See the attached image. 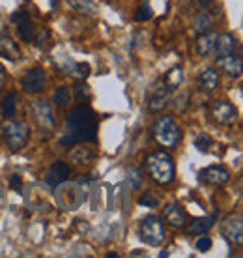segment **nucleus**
Segmentation results:
<instances>
[{
  "label": "nucleus",
  "instance_id": "obj_1",
  "mask_svg": "<svg viewBox=\"0 0 243 258\" xmlns=\"http://www.w3.org/2000/svg\"><path fill=\"white\" fill-rule=\"evenodd\" d=\"M97 141V118L94 110L88 107L73 109L66 116L64 123V137L60 139L62 146H73L83 142H96Z\"/></svg>",
  "mask_w": 243,
  "mask_h": 258
},
{
  "label": "nucleus",
  "instance_id": "obj_2",
  "mask_svg": "<svg viewBox=\"0 0 243 258\" xmlns=\"http://www.w3.org/2000/svg\"><path fill=\"white\" fill-rule=\"evenodd\" d=\"M146 172L148 176L159 183V185H170L176 178V167H174V159L170 157L168 152L165 150H157L154 154L146 157Z\"/></svg>",
  "mask_w": 243,
  "mask_h": 258
},
{
  "label": "nucleus",
  "instance_id": "obj_3",
  "mask_svg": "<svg viewBox=\"0 0 243 258\" xmlns=\"http://www.w3.org/2000/svg\"><path fill=\"white\" fill-rule=\"evenodd\" d=\"M152 137L161 148L172 150L181 142L184 133L172 116H161L155 120L154 127H152Z\"/></svg>",
  "mask_w": 243,
  "mask_h": 258
},
{
  "label": "nucleus",
  "instance_id": "obj_4",
  "mask_svg": "<svg viewBox=\"0 0 243 258\" xmlns=\"http://www.w3.org/2000/svg\"><path fill=\"white\" fill-rule=\"evenodd\" d=\"M0 135L4 139V144H6L8 150L12 152H19L28 144V139H30V127L28 123L25 122H17V120H12V118H6L2 125H0Z\"/></svg>",
  "mask_w": 243,
  "mask_h": 258
},
{
  "label": "nucleus",
  "instance_id": "obj_5",
  "mask_svg": "<svg viewBox=\"0 0 243 258\" xmlns=\"http://www.w3.org/2000/svg\"><path fill=\"white\" fill-rule=\"evenodd\" d=\"M139 238L152 247L161 245L166 238L163 221L157 215H148V217H144L141 221V225H139Z\"/></svg>",
  "mask_w": 243,
  "mask_h": 258
},
{
  "label": "nucleus",
  "instance_id": "obj_6",
  "mask_svg": "<svg viewBox=\"0 0 243 258\" xmlns=\"http://www.w3.org/2000/svg\"><path fill=\"white\" fill-rule=\"evenodd\" d=\"M56 189V202L60 208H64V210H77L83 204L84 193L77 183H71V185H66V187L58 185Z\"/></svg>",
  "mask_w": 243,
  "mask_h": 258
},
{
  "label": "nucleus",
  "instance_id": "obj_7",
  "mask_svg": "<svg viewBox=\"0 0 243 258\" xmlns=\"http://www.w3.org/2000/svg\"><path fill=\"white\" fill-rule=\"evenodd\" d=\"M32 116L38 123V127L43 131L45 135L52 133L54 129V114H52V109L49 107L47 101H34L32 103Z\"/></svg>",
  "mask_w": 243,
  "mask_h": 258
},
{
  "label": "nucleus",
  "instance_id": "obj_8",
  "mask_svg": "<svg viewBox=\"0 0 243 258\" xmlns=\"http://www.w3.org/2000/svg\"><path fill=\"white\" fill-rule=\"evenodd\" d=\"M215 60H217V66L223 71H226L232 77H241L243 73V60H241V52L239 49L232 52H224V54H215Z\"/></svg>",
  "mask_w": 243,
  "mask_h": 258
},
{
  "label": "nucleus",
  "instance_id": "obj_9",
  "mask_svg": "<svg viewBox=\"0 0 243 258\" xmlns=\"http://www.w3.org/2000/svg\"><path fill=\"white\" fill-rule=\"evenodd\" d=\"M47 84V73L41 68H32L25 73V77L21 79V86L26 94H38L45 88Z\"/></svg>",
  "mask_w": 243,
  "mask_h": 258
},
{
  "label": "nucleus",
  "instance_id": "obj_10",
  "mask_svg": "<svg viewBox=\"0 0 243 258\" xmlns=\"http://www.w3.org/2000/svg\"><path fill=\"white\" fill-rule=\"evenodd\" d=\"M170 97H172V92L166 88L163 81L159 83V86H155L150 97H148V105H146V110L148 112H152V114H157L161 110L165 109L168 101H170Z\"/></svg>",
  "mask_w": 243,
  "mask_h": 258
},
{
  "label": "nucleus",
  "instance_id": "obj_11",
  "mask_svg": "<svg viewBox=\"0 0 243 258\" xmlns=\"http://www.w3.org/2000/svg\"><path fill=\"white\" fill-rule=\"evenodd\" d=\"M211 118L219 123V125H230V123L236 122L237 118V110L236 107L228 101H215L211 105Z\"/></svg>",
  "mask_w": 243,
  "mask_h": 258
},
{
  "label": "nucleus",
  "instance_id": "obj_12",
  "mask_svg": "<svg viewBox=\"0 0 243 258\" xmlns=\"http://www.w3.org/2000/svg\"><path fill=\"white\" fill-rule=\"evenodd\" d=\"M221 232L228 241L236 243V245H241L243 241V225H241V215L239 213H232L224 219L223 226H221Z\"/></svg>",
  "mask_w": 243,
  "mask_h": 258
},
{
  "label": "nucleus",
  "instance_id": "obj_13",
  "mask_svg": "<svg viewBox=\"0 0 243 258\" xmlns=\"http://www.w3.org/2000/svg\"><path fill=\"white\" fill-rule=\"evenodd\" d=\"M200 178L202 181L210 183V185H215V187H223L230 181V172L224 167H219V165H213V167H208L200 172Z\"/></svg>",
  "mask_w": 243,
  "mask_h": 258
},
{
  "label": "nucleus",
  "instance_id": "obj_14",
  "mask_svg": "<svg viewBox=\"0 0 243 258\" xmlns=\"http://www.w3.org/2000/svg\"><path fill=\"white\" fill-rule=\"evenodd\" d=\"M70 174H71V168L64 161H56L51 167V170L47 172L45 181H47L49 187L56 189L58 185H62V183H66V181L70 180Z\"/></svg>",
  "mask_w": 243,
  "mask_h": 258
},
{
  "label": "nucleus",
  "instance_id": "obj_15",
  "mask_svg": "<svg viewBox=\"0 0 243 258\" xmlns=\"http://www.w3.org/2000/svg\"><path fill=\"white\" fill-rule=\"evenodd\" d=\"M215 41H217V34L213 32H204L197 38L195 43V52L199 54L200 58H208L215 51Z\"/></svg>",
  "mask_w": 243,
  "mask_h": 258
},
{
  "label": "nucleus",
  "instance_id": "obj_16",
  "mask_svg": "<svg viewBox=\"0 0 243 258\" xmlns=\"http://www.w3.org/2000/svg\"><path fill=\"white\" fill-rule=\"evenodd\" d=\"M0 56L6 60H12V62H19L23 58L19 45L6 34H0Z\"/></svg>",
  "mask_w": 243,
  "mask_h": 258
},
{
  "label": "nucleus",
  "instance_id": "obj_17",
  "mask_svg": "<svg viewBox=\"0 0 243 258\" xmlns=\"http://www.w3.org/2000/svg\"><path fill=\"white\" fill-rule=\"evenodd\" d=\"M219 86V71L215 68H206L199 75V88L204 94H211Z\"/></svg>",
  "mask_w": 243,
  "mask_h": 258
},
{
  "label": "nucleus",
  "instance_id": "obj_18",
  "mask_svg": "<svg viewBox=\"0 0 243 258\" xmlns=\"http://www.w3.org/2000/svg\"><path fill=\"white\" fill-rule=\"evenodd\" d=\"M163 217H165L166 223L172 225L174 228H181V226H186V223H187L186 212H184L178 204H168V206L163 210Z\"/></svg>",
  "mask_w": 243,
  "mask_h": 258
},
{
  "label": "nucleus",
  "instance_id": "obj_19",
  "mask_svg": "<svg viewBox=\"0 0 243 258\" xmlns=\"http://www.w3.org/2000/svg\"><path fill=\"white\" fill-rule=\"evenodd\" d=\"M62 70H64L68 75H71V77H75V79H81V81H84V79L90 75L88 64H84V62H75V60H71V58H64V62H62Z\"/></svg>",
  "mask_w": 243,
  "mask_h": 258
},
{
  "label": "nucleus",
  "instance_id": "obj_20",
  "mask_svg": "<svg viewBox=\"0 0 243 258\" xmlns=\"http://www.w3.org/2000/svg\"><path fill=\"white\" fill-rule=\"evenodd\" d=\"M215 215H210V217H202V219H197L193 221L189 228H187V232L191 234V236H200V234H206L210 230L211 226L215 225Z\"/></svg>",
  "mask_w": 243,
  "mask_h": 258
},
{
  "label": "nucleus",
  "instance_id": "obj_21",
  "mask_svg": "<svg viewBox=\"0 0 243 258\" xmlns=\"http://www.w3.org/2000/svg\"><path fill=\"white\" fill-rule=\"evenodd\" d=\"M181 81H184V71H181V68H179V66H176V68H170V70L163 75V84H165L170 92L176 90L179 84H181Z\"/></svg>",
  "mask_w": 243,
  "mask_h": 258
},
{
  "label": "nucleus",
  "instance_id": "obj_22",
  "mask_svg": "<svg viewBox=\"0 0 243 258\" xmlns=\"http://www.w3.org/2000/svg\"><path fill=\"white\" fill-rule=\"evenodd\" d=\"M68 6L75 13H83V15H92L96 12V4L90 0H68Z\"/></svg>",
  "mask_w": 243,
  "mask_h": 258
},
{
  "label": "nucleus",
  "instance_id": "obj_23",
  "mask_svg": "<svg viewBox=\"0 0 243 258\" xmlns=\"http://www.w3.org/2000/svg\"><path fill=\"white\" fill-rule=\"evenodd\" d=\"M15 109H17V94L10 92V94L2 97V116L12 118L15 114Z\"/></svg>",
  "mask_w": 243,
  "mask_h": 258
},
{
  "label": "nucleus",
  "instance_id": "obj_24",
  "mask_svg": "<svg viewBox=\"0 0 243 258\" xmlns=\"http://www.w3.org/2000/svg\"><path fill=\"white\" fill-rule=\"evenodd\" d=\"M19 38L23 39V41H32L34 36H36V26H34V23L30 19H26V21H21L19 25Z\"/></svg>",
  "mask_w": 243,
  "mask_h": 258
},
{
  "label": "nucleus",
  "instance_id": "obj_25",
  "mask_svg": "<svg viewBox=\"0 0 243 258\" xmlns=\"http://www.w3.org/2000/svg\"><path fill=\"white\" fill-rule=\"evenodd\" d=\"M77 154H81V157L79 155H70L71 157V161L75 163V165H88V163L94 161V157H96V154H94V150H90V148H77L75 150Z\"/></svg>",
  "mask_w": 243,
  "mask_h": 258
},
{
  "label": "nucleus",
  "instance_id": "obj_26",
  "mask_svg": "<svg viewBox=\"0 0 243 258\" xmlns=\"http://www.w3.org/2000/svg\"><path fill=\"white\" fill-rule=\"evenodd\" d=\"M73 96H75L79 103H88L92 99V90H90V86L86 83H79L73 86Z\"/></svg>",
  "mask_w": 243,
  "mask_h": 258
},
{
  "label": "nucleus",
  "instance_id": "obj_27",
  "mask_svg": "<svg viewBox=\"0 0 243 258\" xmlns=\"http://www.w3.org/2000/svg\"><path fill=\"white\" fill-rule=\"evenodd\" d=\"M71 101V96H70V90H68V86H58L56 92H54V105H56L58 109H66Z\"/></svg>",
  "mask_w": 243,
  "mask_h": 258
},
{
  "label": "nucleus",
  "instance_id": "obj_28",
  "mask_svg": "<svg viewBox=\"0 0 243 258\" xmlns=\"http://www.w3.org/2000/svg\"><path fill=\"white\" fill-rule=\"evenodd\" d=\"M195 146H197L199 152L208 154L210 148L213 146V139L210 137V133H200V135H197V139H195Z\"/></svg>",
  "mask_w": 243,
  "mask_h": 258
},
{
  "label": "nucleus",
  "instance_id": "obj_29",
  "mask_svg": "<svg viewBox=\"0 0 243 258\" xmlns=\"http://www.w3.org/2000/svg\"><path fill=\"white\" fill-rule=\"evenodd\" d=\"M152 15H154V10L150 8V4H141L137 13H135V21L137 23H144V21H150L152 19Z\"/></svg>",
  "mask_w": 243,
  "mask_h": 258
},
{
  "label": "nucleus",
  "instance_id": "obj_30",
  "mask_svg": "<svg viewBox=\"0 0 243 258\" xmlns=\"http://www.w3.org/2000/svg\"><path fill=\"white\" fill-rule=\"evenodd\" d=\"M139 204L144 208H155L157 204H159V199L157 197H154V193H150V191H144V193L141 195V199H139Z\"/></svg>",
  "mask_w": 243,
  "mask_h": 258
},
{
  "label": "nucleus",
  "instance_id": "obj_31",
  "mask_svg": "<svg viewBox=\"0 0 243 258\" xmlns=\"http://www.w3.org/2000/svg\"><path fill=\"white\" fill-rule=\"evenodd\" d=\"M211 238H208L206 234H200V238L197 239V243H195V247H197V251L199 252H206V251H210L211 249Z\"/></svg>",
  "mask_w": 243,
  "mask_h": 258
},
{
  "label": "nucleus",
  "instance_id": "obj_32",
  "mask_svg": "<svg viewBox=\"0 0 243 258\" xmlns=\"http://www.w3.org/2000/svg\"><path fill=\"white\" fill-rule=\"evenodd\" d=\"M47 39H49V32L47 30H39L38 36H34V43H36V47H39V49H45V45H47Z\"/></svg>",
  "mask_w": 243,
  "mask_h": 258
},
{
  "label": "nucleus",
  "instance_id": "obj_33",
  "mask_svg": "<svg viewBox=\"0 0 243 258\" xmlns=\"http://www.w3.org/2000/svg\"><path fill=\"white\" fill-rule=\"evenodd\" d=\"M26 19H30L28 12H26V10H17V12L10 17V23H13V25H19L21 21H26Z\"/></svg>",
  "mask_w": 243,
  "mask_h": 258
},
{
  "label": "nucleus",
  "instance_id": "obj_34",
  "mask_svg": "<svg viewBox=\"0 0 243 258\" xmlns=\"http://www.w3.org/2000/svg\"><path fill=\"white\" fill-rule=\"evenodd\" d=\"M128 180L133 181V185H131L133 189H139V187H141V172H139V170H129Z\"/></svg>",
  "mask_w": 243,
  "mask_h": 258
},
{
  "label": "nucleus",
  "instance_id": "obj_35",
  "mask_svg": "<svg viewBox=\"0 0 243 258\" xmlns=\"http://www.w3.org/2000/svg\"><path fill=\"white\" fill-rule=\"evenodd\" d=\"M10 187L15 189V191H23V181H21V176H17V174L10 176Z\"/></svg>",
  "mask_w": 243,
  "mask_h": 258
},
{
  "label": "nucleus",
  "instance_id": "obj_36",
  "mask_svg": "<svg viewBox=\"0 0 243 258\" xmlns=\"http://www.w3.org/2000/svg\"><path fill=\"white\" fill-rule=\"evenodd\" d=\"M4 83H6V71H4V68L0 66V88L4 86Z\"/></svg>",
  "mask_w": 243,
  "mask_h": 258
},
{
  "label": "nucleus",
  "instance_id": "obj_37",
  "mask_svg": "<svg viewBox=\"0 0 243 258\" xmlns=\"http://www.w3.org/2000/svg\"><path fill=\"white\" fill-rule=\"evenodd\" d=\"M195 2H197L200 8H208L211 4V0H195Z\"/></svg>",
  "mask_w": 243,
  "mask_h": 258
},
{
  "label": "nucleus",
  "instance_id": "obj_38",
  "mask_svg": "<svg viewBox=\"0 0 243 258\" xmlns=\"http://www.w3.org/2000/svg\"><path fill=\"white\" fill-rule=\"evenodd\" d=\"M4 200H6V195H4V187L0 185V208L4 206Z\"/></svg>",
  "mask_w": 243,
  "mask_h": 258
},
{
  "label": "nucleus",
  "instance_id": "obj_39",
  "mask_svg": "<svg viewBox=\"0 0 243 258\" xmlns=\"http://www.w3.org/2000/svg\"><path fill=\"white\" fill-rule=\"evenodd\" d=\"M159 256H163V258L168 256V251H161V252H159Z\"/></svg>",
  "mask_w": 243,
  "mask_h": 258
}]
</instances>
